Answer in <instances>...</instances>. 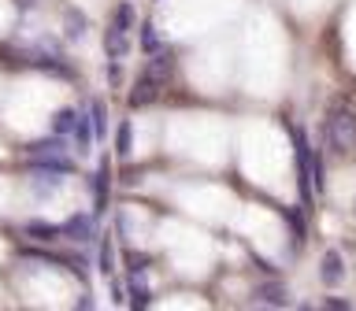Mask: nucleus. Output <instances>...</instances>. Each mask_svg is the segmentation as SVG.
I'll return each instance as SVG.
<instances>
[{
  "mask_svg": "<svg viewBox=\"0 0 356 311\" xmlns=\"http://www.w3.org/2000/svg\"><path fill=\"white\" fill-rule=\"evenodd\" d=\"M323 137H327L334 156H345L356 144V96L338 93L327 104V119H323Z\"/></svg>",
  "mask_w": 356,
  "mask_h": 311,
  "instance_id": "obj_1",
  "label": "nucleus"
},
{
  "mask_svg": "<svg viewBox=\"0 0 356 311\" xmlns=\"http://www.w3.org/2000/svg\"><path fill=\"white\" fill-rule=\"evenodd\" d=\"M293 160H297V185H300V196H305V204H312V144L305 137V130H293Z\"/></svg>",
  "mask_w": 356,
  "mask_h": 311,
  "instance_id": "obj_2",
  "label": "nucleus"
},
{
  "mask_svg": "<svg viewBox=\"0 0 356 311\" xmlns=\"http://www.w3.org/2000/svg\"><path fill=\"white\" fill-rule=\"evenodd\" d=\"M160 93H163V82H160V78H152V74L141 71L127 100H130V108H149V104H156V100H160Z\"/></svg>",
  "mask_w": 356,
  "mask_h": 311,
  "instance_id": "obj_3",
  "label": "nucleus"
},
{
  "mask_svg": "<svg viewBox=\"0 0 356 311\" xmlns=\"http://www.w3.org/2000/svg\"><path fill=\"white\" fill-rule=\"evenodd\" d=\"M63 237H71V241H78V244H89L97 237V222H93V215L89 211H78V215H71L63 222Z\"/></svg>",
  "mask_w": 356,
  "mask_h": 311,
  "instance_id": "obj_4",
  "label": "nucleus"
},
{
  "mask_svg": "<svg viewBox=\"0 0 356 311\" xmlns=\"http://www.w3.org/2000/svg\"><path fill=\"white\" fill-rule=\"evenodd\" d=\"M26 156H30V163L63 160V156H67V144H63V137H44V141H33V144H26Z\"/></svg>",
  "mask_w": 356,
  "mask_h": 311,
  "instance_id": "obj_5",
  "label": "nucleus"
},
{
  "mask_svg": "<svg viewBox=\"0 0 356 311\" xmlns=\"http://www.w3.org/2000/svg\"><path fill=\"white\" fill-rule=\"evenodd\" d=\"M319 278H323V285H341V278H345V263H341V252L338 249H327L323 252V260H319Z\"/></svg>",
  "mask_w": 356,
  "mask_h": 311,
  "instance_id": "obj_6",
  "label": "nucleus"
},
{
  "mask_svg": "<svg viewBox=\"0 0 356 311\" xmlns=\"http://www.w3.org/2000/svg\"><path fill=\"white\" fill-rule=\"evenodd\" d=\"M108 189H111V163L100 160L97 174H93V208H97V211L108 208Z\"/></svg>",
  "mask_w": 356,
  "mask_h": 311,
  "instance_id": "obj_7",
  "label": "nucleus"
},
{
  "mask_svg": "<svg viewBox=\"0 0 356 311\" xmlns=\"http://www.w3.org/2000/svg\"><path fill=\"white\" fill-rule=\"evenodd\" d=\"M145 74L160 78V82L167 85V82H171V74H175V52H171V49H163V52L149 56V67H145Z\"/></svg>",
  "mask_w": 356,
  "mask_h": 311,
  "instance_id": "obj_8",
  "label": "nucleus"
},
{
  "mask_svg": "<svg viewBox=\"0 0 356 311\" xmlns=\"http://www.w3.org/2000/svg\"><path fill=\"white\" fill-rule=\"evenodd\" d=\"M127 49H130L127 33H119L115 26H108V30H104V52H108V60H111V63H119L122 56H127Z\"/></svg>",
  "mask_w": 356,
  "mask_h": 311,
  "instance_id": "obj_9",
  "label": "nucleus"
},
{
  "mask_svg": "<svg viewBox=\"0 0 356 311\" xmlns=\"http://www.w3.org/2000/svg\"><path fill=\"white\" fill-rule=\"evenodd\" d=\"M26 237H33V241H56V237H63V226H56V222H41V219H33V222H26Z\"/></svg>",
  "mask_w": 356,
  "mask_h": 311,
  "instance_id": "obj_10",
  "label": "nucleus"
},
{
  "mask_svg": "<svg viewBox=\"0 0 356 311\" xmlns=\"http://www.w3.org/2000/svg\"><path fill=\"white\" fill-rule=\"evenodd\" d=\"M78 115H82V111H74V108H60V111H56V115H52V137H67V133H74Z\"/></svg>",
  "mask_w": 356,
  "mask_h": 311,
  "instance_id": "obj_11",
  "label": "nucleus"
},
{
  "mask_svg": "<svg viewBox=\"0 0 356 311\" xmlns=\"http://www.w3.org/2000/svg\"><path fill=\"white\" fill-rule=\"evenodd\" d=\"M130 152H134V122L122 119L115 130V156L119 160H130Z\"/></svg>",
  "mask_w": 356,
  "mask_h": 311,
  "instance_id": "obj_12",
  "label": "nucleus"
},
{
  "mask_svg": "<svg viewBox=\"0 0 356 311\" xmlns=\"http://www.w3.org/2000/svg\"><path fill=\"white\" fill-rule=\"evenodd\" d=\"M130 311H149L152 304V293H149V285L141 282V278H130Z\"/></svg>",
  "mask_w": 356,
  "mask_h": 311,
  "instance_id": "obj_13",
  "label": "nucleus"
},
{
  "mask_svg": "<svg viewBox=\"0 0 356 311\" xmlns=\"http://www.w3.org/2000/svg\"><path fill=\"white\" fill-rule=\"evenodd\" d=\"M86 111H89V119H93V137H104V133H108V108H104V100H89Z\"/></svg>",
  "mask_w": 356,
  "mask_h": 311,
  "instance_id": "obj_14",
  "label": "nucleus"
},
{
  "mask_svg": "<svg viewBox=\"0 0 356 311\" xmlns=\"http://www.w3.org/2000/svg\"><path fill=\"white\" fill-rule=\"evenodd\" d=\"M141 49H145V56H156V52H163V49H167L163 37L156 33L152 22H141Z\"/></svg>",
  "mask_w": 356,
  "mask_h": 311,
  "instance_id": "obj_15",
  "label": "nucleus"
},
{
  "mask_svg": "<svg viewBox=\"0 0 356 311\" xmlns=\"http://www.w3.org/2000/svg\"><path fill=\"white\" fill-rule=\"evenodd\" d=\"M108 26H115L119 33H130V26H134V4H130V0H122V4L111 11V22H108Z\"/></svg>",
  "mask_w": 356,
  "mask_h": 311,
  "instance_id": "obj_16",
  "label": "nucleus"
},
{
  "mask_svg": "<svg viewBox=\"0 0 356 311\" xmlns=\"http://www.w3.org/2000/svg\"><path fill=\"white\" fill-rule=\"evenodd\" d=\"M63 185V178L60 174H44V171H33V193L38 196H49V193H56V189Z\"/></svg>",
  "mask_w": 356,
  "mask_h": 311,
  "instance_id": "obj_17",
  "label": "nucleus"
},
{
  "mask_svg": "<svg viewBox=\"0 0 356 311\" xmlns=\"http://www.w3.org/2000/svg\"><path fill=\"white\" fill-rule=\"evenodd\" d=\"M74 141H78V152H89V144H93V126H89V111L78 115V126H74Z\"/></svg>",
  "mask_w": 356,
  "mask_h": 311,
  "instance_id": "obj_18",
  "label": "nucleus"
},
{
  "mask_svg": "<svg viewBox=\"0 0 356 311\" xmlns=\"http://www.w3.org/2000/svg\"><path fill=\"white\" fill-rule=\"evenodd\" d=\"M100 274H115V249H111V237H100Z\"/></svg>",
  "mask_w": 356,
  "mask_h": 311,
  "instance_id": "obj_19",
  "label": "nucleus"
},
{
  "mask_svg": "<svg viewBox=\"0 0 356 311\" xmlns=\"http://www.w3.org/2000/svg\"><path fill=\"white\" fill-rule=\"evenodd\" d=\"M256 296H260L264 304H271V308H282L286 304V289L282 285H260V289H256Z\"/></svg>",
  "mask_w": 356,
  "mask_h": 311,
  "instance_id": "obj_20",
  "label": "nucleus"
},
{
  "mask_svg": "<svg viewBox=\"0 0 356 311\" xmlns=\"http://www.w3.org/2000/svg\"><path fill=\"white\" fill-rule=\"evenodd\" d=\"M127 263H130V278H141V274H145V267H149V255L127 252Z\"/></svg>",
  "mask_w": 356,
  "mask_h": 311,
  "instance_id": "obj_21",
  "label": "nucleus"
},
{
  "mask_svg": "<svg viewBox=\"0 0 356 311\" xmlns=\"http://www.w3.org/2000/svg\"><path fill=\"white\" fill-rule=\"evenodd\" d=\"M323 311H356L349 300H341V296H327L323 300Z\"/></svg>",
  "mask_w": 356,
  "mask_h": 311,
  "instance_id": "obj_22",
  "label": "nucleus"
},
{
  "mask_svg": "<svg viewBox=\"0 0 356 311\" xmlns=\"http://www.w3.org/2000/svg\"><path fill=\"white\" fill-rule=\"evenodd\" d=\"M67 37H82V15L71 11V30H67Z\"/></svg>",
  "mask_w": 356,
  "mask_h": 311,
  "instance_id": "obj_23",
  "label": "nucleus"
},
{
  "mask_svg": "<svg viewBox=\"0 0 356 311\" xmlns=\"http://www.w3.org/2000/svg\"><path fill=\"white\" fill-rule=\"evenodd\" d=\"M74 311H93V293H82V296H78Z\"/></svg>",
  "mask_w": 356,
  "mask_h": 311,
  "instance_id": "obj_24",
  "label": "nucleus"
},
{
  "mask_svg": "<svg viewBox=\"0 0 356 311\" xmlns=\"http://www.w3.org/2000/svg\"><path fill=\"white\" fill-rule=\"evenodd\" d=\"M119 78H122V67H119V63H108V82L119 85Z\"/></svg>",
  "mask_w": 356,
  "mask_h": 311,
  "instance_id": "obj_25",
  "label": "nucleus"
},
{
  "mask_svg": "<svg viewBox=\"0 0 356 311\" xmlns=\"http://www.w3.org/2000/svg\"><path fill=\"white\" fill-rule=\"evenodd\" d=\"M111 300H115V304H122V300H127V293H122L119 282H111Z\"/></svg>",
  "mask_w": 356,
  "mask_h": 311,
  "instance_id": "obj_26",
  "label": "nucleus"
},
{
  "mask_svg": "<svg viewBox=\"0 0 356 311\" xmlns=\"http://www.w3.org/2000/svg\"><path fill=\"white\" fill-rule=\"evenodd\" d=\"M297 311H316V308H312V304H297Z\"/></svg>",
  "mask_w": 356,
  "mask_h": 311,
  "instance_id": "obj_27",
  "label": "nucleus"
},
{
  "mask_svg": "<svg viewBox=\"0 0 356 311\" xmlns=\"http://www.w3.org/2000/svg\"><path fill=\"white\" fill-rule=\"evenodd\" d=\"M353 211H356V204H353Z\"/></svg>",
  "mask_w": 356,
  "mask_h": 311,
  "instance_id": "obj_28",
  "label": "nucleus"
}]
</instances>
